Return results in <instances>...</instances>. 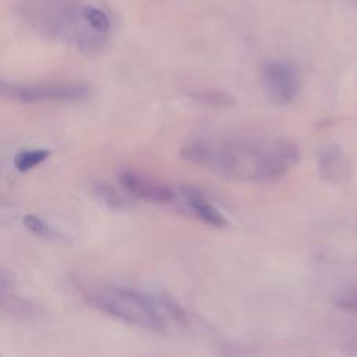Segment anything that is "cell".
I'll list each match as a JSON object with an SVG mask.
<instances>
[{
	"mask_svg": "<svg viewBox=\"0 0 357 357\" xmlns=\"http://www.w3.org/2000/svg\"><path fill=\"white\" fill-rule=\"evenodd\" d=\"M336 304L344 311L357 314V289H350L336 297Z\"/></svg>",
	"mask_w": 357,
	"mask_h": 357,
	"instance_id": "9a60e30c",
	"label": "cell"
},
{
	"mask_svg": "<svg viewBox=\"0 0 357 357\" xmlns=\"http://www.w3.org/2000/svg\"><path fill=\"white\" fill-rule=\"evenodd\" d=\"M123 188L132 197L152 204H170L174 199V191L162 183L153 181L135 172H123L119 177Z\"/></svg>",
	"mask_w": 357,
	"mask_h": 357,
	"instance_id": "8992f818",
	"label": "cell"
},
{
	"mask_svg": "<svg viewBox=\"0 0 357 357\" xmlns=\"http://www.w3.org/2000/svg\"><path fill=\"white\" fill-rule=\"evenodd\" d=\"M47 149H24L20 151L14 158V166L18 172H28L49 158Z\"/></svg>",
	"mask_w": 357,
	"mask_h": 357,
	"instance_id": "30bf717a",
	"label": "cell"
},
{
	"mask_svg": "<svg viewBox=\"0 0 357 357\" xmlns=\"http://www.w3.org/2000/svg\"><path fill=\"white\" fill-rule=\"evenodd\" d=\"M89 96V88L77 82L20 85L0 81V99L18 103L81 102Z\"/></svg>",
	"mask_w": 357,
	"mask_h": 357,
	"instance_id": "277c9868",
	"label": "cell"
},
{
	"mask_svg": "<svg viewBox=\"0 0 357 357\" xmlns=\"http://www.w3.org/2000/svg\"><path fill=\"white\" fill-rule=\"evenodd\" d=\"M183 160L205 166L216 174L240 181H271L283 176L300 159L296 144L287 139H229L219 144L194 141L180 151Z\"/></svg>",
	"mask_w": 357,
	"mask_h": 357,
	"instance_id": "6da1fadb",
	"label": "cell"
},
{
	"mask_svg": "<svg viewBox=\"0 0 357 357\" xmlns=\"http://www.w3.org/2000/svg\"><path fill=\"white\" fill-rule=\"evenodd\" d=\"M159 304L180 325H185L188 322V317H187L185 311L183 310V307L174 298H172L169 294H160Z\"/></svg>",
	"mask_w": 357,
	"mask_h": 357,
	"instance_id": "4fadbf2b",
	"label": "cell"
},
{
	"mask_svg": "<svg viewBox=\"0 0 357 357\" xmlns=\"http://www.w3.org/2000/svg\"><path fill=\"white\" fill-rule=\"evenodd\" d=\"M262 85L272 105L287 106L298 95L300 78L290 63L272 60L262 68Z\"/></svg>",
	"mask_w": 357,
	"mask_h": 357,
	"instance_id": "5b68a950",
	"label": "cell"
},
{
	"mask_svg": "<svg viewBox=\"0 0 357 357\" xmlns=\"http://www.w3.org/2000/svg\"><path fill=\"white\" fill-rule=\"evenodd\" d=\"M78 291L93 308L149 332H162L165 321L141 293L110 284L78 282Z\"/></svg>",
	"mask_w": 357,
	"mask_h": 357,
	"instance_id": "3957f363",
	"label": "cell"
},
{
	"mask_svg": "<svg viewBox=\"0 0 357 357\" xmlns=\"http://www.w3.org/2000/svg\"><path fill=\"white\" fill-rule=\"evenodd\" d=\"M96 194L102 198V201L112 206V208H121L126 205V199L110 185L102 183L99 185H96Z\"/></svg>",
	"mask_w": 357,
	"mask_h": 357,
	"instance_id": "5bb4252c",
	"label": "cell"
},
{
	"mask_svg": "<svg viewBox=\"0 0 357 357\" xmlns=\"http://www.w3.org/2000/svg\"><path fill=\"white\" fill-rule=\"evenodd\" d=\"M180 192L185 199L188 208L197 215L199 220L213 227H223L227 225L226 218L220 213L218 208H215V205L208 198H205V195L199 190L184 185L180 188Z\"/></svg>",
	"mask_w": 357,
	"mask_h": 357,
	"instance_id": "52a82bcc",
	"label": "cell"
},
{
	"mask_svg": "<svg viewBox=\"0 0 357 357\" xmlns=\"http://www.w3.org/2000/svg\"><path fill=\"white\" fill-rule=\"evenodd\" d=\"M77 0H25L22 15L31 25L50 38H67L82 50L100 49L105 35L91 28Z\"/></svg>",
	"mask_w": 357,
	"mask_h": 357,
	"instance_id": "7a4b0ae2",
	"label": "cell"
},
{
	"mask_svg": "<svg viewBox=\"0 0 357 357\" xmlns=\"http://www.w3.org/2000/svg\"><path fill=\"white\" fill-rule=\"evenodd\" d=\"M22 223L28 231H31L32 234L40 238L57 240V233L43 219H40L36 215H25L22 218Z\"/></svg>",
	"mask_w": 357,
	"mask_h": 357,
	"instance_id": "7c38bea8",
	"label": "cell"
},
{
	"mask_svg": "<svg viewBox=\"0 0 357 357\" xmlns=\"http://www.w3.org/2000/svg\"><path fill=\"white\" fill-rule=\"evenodd\" d=\"M82 15L86 24L93 28L96 32L106 35L110 29V20L105 11L93 6H84Z\"/></svg>",
	"mask_w": 357,
	"mask_h": 357,
	"instance_id": "8fae6325",
	"label": "cell"
},
{
	"mask_svg": "<svg viewBox=\"0 0 357 357\" xmlns=\"http://www.w3.org/2000/svg\"><path fill=\"white\" fill-rule=\"evenodd\" d=\"M318 173L325 181L340 183L349 177L350 163L339 148H329L319 156Z\"/></svg>",
	"mask_w": 357,
	"mask_h": 357,
	"instance_id": "ba28073f",
	"label": "cell"
},
{
	"mask_svg": "<svg viewBox=\"0 0 357 357\" xmlns=\"http://www.w3.org/2000/svg\"><path fill=\"white\" fill-rule=\"evenodd\" d=\"M187 95L195 99L198 103L215 109H225V107H231L236 100L234 98L223 91L219 89H212V88H195L187 91Z\"/></svg>",
	"mask_w": 357,
	"mask_h": 357,
	"instance_id": "9c48e42d",
	"label": "cell"
}]
</instances>
